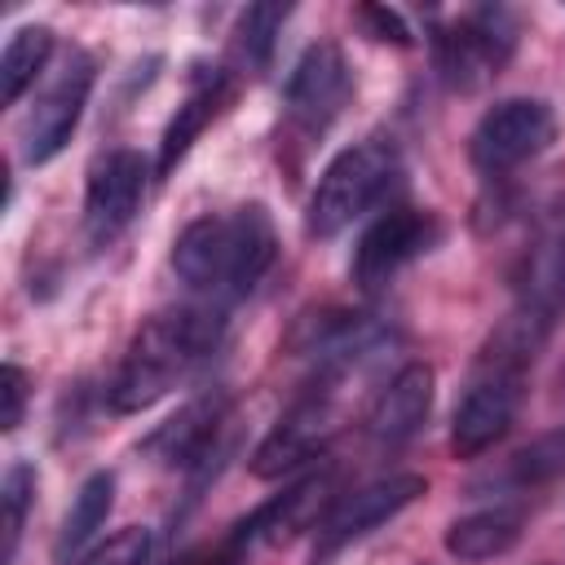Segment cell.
<instances>
[{
  "label": "cell",
  "instance_id": "30bf717a",
  "mask_svg": "<svg viewBox=\"0 0 565 565\" xmlns=\"http://www.w3.org/2000/svg\"><path fill=\"white\" fill-rule=\"evenodd\" d=\"M441 238V221L428 207H411V203H393L384 207L358 238L349 274L362 291H380L388 287L411 260H419L433 243Z\"/></svg>",
  "mask_w": 565,
  "mask_h": 565
},
{
  "label": "cell",
  "instance_id": "7c38bea8",
  "mask_svg": "<svg viewBox=\"0 0 565 565\" xmlns=\"http://www.w3.org/2000/svg\"><path fill=\"white\" fill-rule=\"evenodd\" d=\"M428 490V481L419 472H388L371 486H358L349 494H340L331 503V512L318 521L313 530V561H327L335 552H344L349 543H358L362 534H371L375 525L393 521L402 508H411L419 494Z\"/></svg>",
  "mask_w": 565,
  "mask_h": 565
},
{
  "label": "cell",
  "instance_id": "4316f807",
  "mask_svg": "<svg viewBox=\"0 0 565 565\" xmlns=\"http://www.w3.org/2000/svg\"><path fill=\"white\" fill-rule=\"evenodd\" d=\"M552 287H556V296L565 300V234H561L556 247H552Z\"/></svg>",
  "mask_w": 565,
  "mask_h": 565
},
{
  "label": "cell",
  "instance_id": "7402d4cb",
  "mask_svg": "<svg viewBox=\"0 0 565 565\" xmlns=\"http://www.w3.org/2000/svg\"><path fill=\"white\" fill-rule=\"evenodd\" d=\"M0 499H4V565H13L18 556V539H22V525H26V508L35 499V468L26 459H13L4 468V486H0Z\"/></svg>",
  "mask_w": 565,
  "mask_h": 565
},
{
  "label": "cell",
  "instance_id": "52a82bcc",
  "mask_svg": "<svg viewBox=\"0 0 565 565\" xmlns=\"http://www.w3.org/2000/svg\"><path fill=\"white\" fill-rule=\"evenodd\" d=\"M335 433V384L313 380L282 415L278 424L260 437V446L252 450V472L260 481H278V477H296L309 463L322 459L327 441Z\"/></svg>",
  "mask_w": 565,
  "mask_h": 565
},
{
  "label": "cell",
  "instance_id": "e0dca14e",
  "mask_svg": "<svg viewBox=\"0 0 565 565\" xmlns=\"http://www.w3.org/2000/svg\"><path fill=\"white\" fill-rule=\"evenodd\" d=\"M525 530V512L521 508H508V503H494V508H481V512H468L459 521H450L446 530V552L455 561H494L503 556Z\"/></svg>",
  "mask_w": 565,
  "mask_h": 565
},
{
  "label": "cell",
  "instance_id": "5bb4252c",
  "mask_svg": "<svg viewBox=\"0 0 565 565\" xmlns=\"http://www.w3.org/2000/svg\"><path fill=\"white\" fill-rule=\"evenodd\" d=\"M225 428H230V406L225 393H203L194 402H185L172 419H163L150 437H146V455H154L168 468L181 472H207V463L225 450Z\"/></svg>",
  "mask_w": 565,
  "mask_h": 565
},
{
  "label": "cell",
  "instance_id": "6da1fadb",
  "mask_svg": "<svg viewBox=\"0 0 565 565\" xmlns=\"http://www.w3.org/2000/svg\"><path fill=\"white\" fill-rule=\"evenodd\" d=\"M547 331H552V305L525 300L486 335V344L472 358L468 384L455 402V415H450V450L459 459L486 455L512 428L521 397H525L530 366Z\"/></svg>",
  "mask_w": 565,
  "mask_h": 565
},
{
  "label": "cell",
  "instance_id": "9a60e30c",
  "mask_svg": "<svg viewBox=\"0 0 565 565\" xmlns=\"http://www.w3.org/2000/svg\"><path fill=\"white\" fill-rule=\"evenodd\" d=\"M428 411H433V371L424 362H406L375 393L366 411V433L380 450H397L424 428Z\"/></svg>",
  "mask_w": 565,
  "mask_h": 565
},
{
  "label": "cell",
  "instance_id": "4fadbf2b",
  "mask_svg": "<svg viewBox=\"0 0 565 565\" xmlns=\"http://www.w3.org/2000/svg\"><path fill=\"white\" fill-rule=\"evenodd\" d=\"M146 177H150L146 159L128 146L97 154V163L88 168V185H84V230L97 247L110 243L137 216L146 199Z\"/></svg>",
  "mask_w": 565,
  "mask_h": 565
},
{
  "label": "cell",
  "instance_id": "3957f363",
  "mask_svg": "<svg viewBox=\"0 0 565 565\" xmlns=\"http://www.w3.org/2000/svg\"><path fill=\"white\" fill-rule=\"evenodd\" d=\"M221 313L225 309L199 300V305H172L146 318L106 384L110 411L137 415L159 397H168L221 340V322H225Z\"/></svg>",
  "mask_w": 565,
  "mask_h": 565
},
{
  "label": "cell",
  "instance_id": "ba28073f",
  "mask_svg": "<svg viewBox=\"0 0 565 565\" xmlns=\"http://www.w3.org/2000/svg\"><path fill=\"white\" fill-rule=\"evenodd\" d=\"M556 137V119L552 106L539 97H503L494 102L472 137H468V159L481 177H503L521 163H530L534 154H543Z\"/></svg>",
  "mask_w": 565,
  "mask_h": 565
},
{
  "label": "cell",
  "instance_id": "9c48e42d",
  "mask_svg": "<svg viewBox=\"0 0 565 565\" xmlns=\"http://www.w3.org/2000/svg\"><path fill=\"white\" fill-rule=\"evenodd\" d=\"M335 481H340V468L322 455L318 463H309L305 472H296L274 499H265L252 516H243L230 539L252 552V547H274V543H287L296 539L300 530H318V521L331 512L335 503Z\"/></svg>",
  "mask_w": 565,
  "mask_h": 565
},
{
  "label": "cell",
  "instance_id": "44dd1931",
  "mask_svg": "<svg viewBox=\"0 0 565 565\" xmlns=\"http://www.w3.org/2000/svg\"><path fill=\"white\" fill-rule=\"evenodd\" d=\"M561 472H565V424L552 428V433H543V437H534L530 446H521V450L494 472V481L525 490V486H543V481H552V477H561Z\"/></svg>",
  "mask_w": 565,
  "mask_h": 565
},
{
  "label": "cell",
  "instance_id": "5b68a950",
  "mask_svg": "<svg viewBox=\"0 0 565 565\" xmlns=\"http://www.w3.org/2000/svg\"><path fill=\"white\" fill-rule=\"evenodd\" d=\"M93 79H97V66L84 49H66L62 62L44 75V84L35 88L26 115H22V159L31 168L49 163L53 154H62V146L71 141L84 106H88V93H93Z\"/></svg>",
  "mask_w": 565,
  "mask_h": 565
},
{
  "label": "cell",
  "instance_id": "d4e9b609",
  "mask_svg": "<svg viewBox=\"0 0 565 565\" xmlns=\"http://www.w3.org/2000/svg\"><path fill=\"white\" fill-rule=\"evenodd\" d=\"M0 397H4L0 428H4V433H13V428L22 424V411H26V371H22L18 362H9V366H4V375H0Z\"/></svg>",
  "mask_w": 565,
  "mask_h": 565
},
{
  "label": "cell",
  "instance_id": "cb8c5ba5",
  "mask_svg": "<svg viewBox=\"0 0 565 565\" xmlns=\"http://www.w3.org/2000/svg\"><path fill=\"white\" fill-rule=\"evenodd\" d=\"M353 18H358V26H362L371 40H380V44H397V49H406V44L415 40L397 9H384V4H358Z\"/></svg>",
  "mask_w": 565,
  "mask_h": 565
},
{
  "label": "cell",
  "instance_id": "ac0fdd59",
  "mask_svg": "<svg viewBox=\"0 0 565 565\" xmlns=\"http://www.w3.org/2000/svg\"><path fill=\"white\" fill-rule=\"evenodd\" d=\"M49 57H53V31L31 22V26H18L0 53V88H4V102L13 106L44 71H49Z\"/></svg>",
  "mask_w": 565,
  "mask_h": 565
},
{
  "label": "cell",
  "instance_id": "d6986e66",
  "mask_svg": "<svg viewBox=\"0 0 565 565\" xmlns=\"http://www.w3.org/2000/svg\"><path fill=\"white\" fill-rule=\"evenodd\" d=\"M110 503H115V477H110V472H93V477L79 486V494L71 499V512H66V521H62V530H57V561L75 556V552L102 530Z\"/></svg>",
  "mask_w": 565,
  "mask_h": 565
},
{
  "label": "cell",
  "instance_id": "ffe728a7",
  "mask_svg": "<svg viewBox=\"0 0 565 565\" xmlns=\"http://www.w3.org/2000/svg\"><path fill=\"white\" fill-rule=\"evenodd\" d=\"M287 13H291L287 4H247V9L238 13V26H234V62H238L247 75H260V71L269 66Z\"/></svg>",
  "mask_w": 565,
  "mask_h": 565
},
{
  "label": "cell",
  "instance_id": "484cf974",
  "mask_svg": "<svg viewBox=\"0 0 565 565\" xmlns=\"http://www.w3.org/2000/svg\"><path fill=\"white\" fill-rule=\"evenodd\" d=\"M243 547L225 534L221 543H212V547H194V552H185V556H177V561H168V565H243Z\"/></svg>",
  "mask_w": 565,
  "mask_h": 565
},
{
  "label": "cell",
  "instance_id": "8992f818",
  "mask_svg": "<svg viewBox=\"0 0 565 565\" xmlns=\"http://www.w3.org/2000/svg\"><path fill=\"white\" fill-rule=\"evenodd\" d=\"M512 49H516V18L508 9L481 4V9H463L450 22L433 26V57L450 88L486 84L490 75H499Z\"/></svg>",
  "mask_w": 565,
  "mask_h": 565
},
{
  "label": "cell",
  "instance_id": "2e32d148",
  "mask_svg": "<svg viewBox=\"0 0 565 565\" xmlns=\"http://www.w3.org/2000/svg\"><path fill=\"white\" fill-rule=\"evenodd\" d=\"M230 102V71H199L190 79V93L185 102L177 106V115L168 119L163 137H159V159H154V177H168L185 154L190 146L199 141V132L221 115V106Z\"/></svg>",
  "mask_w": 565,
  "mask_h": 565
},
{
  "label": "cell",
  "instance_id": "7a4b0ae2",
  "mask_svg": "<svg viewBox=\"0 0 565 565\" xmlns=\"http://www.w3.org/2000/svg\"><path fill=\"white\" fill-rule=\"evenodd\" d=\"M274 256H278V234L260 203H243L221 216H199L172 243L177 278L203 305L216 309L243 300L269 274Z\"/></svg>",
  "mask_w": 565,
  "mask_h": 565
},
{
  "label": "cell",
  "instance_id": "8fae6325",
  "mask_svg": "<svg viewBox=\"0 0 565 565\" xmlns=\"http://www.w3.org/2000/svg\"><path fill=\"white\" fill-rule=\"evenodd\" d=\"M349 93H353V75H349V62H344L340 44H331V40L309 44L300 53V62L291 66L287 88H282L287 128L296 137H305V141L322 137L340 119Z\"/></svg>",
  "mask_w": 565,
  "mask_h": 565
},
{
  "label": "cell",
  "instance_id": "603a6c76",
  "mask_svg": "<svg viewBox=\"0 0 565 565\" xmlns=\"http://www.w3.org/2000/svg\"><path fill=\"white\" fill-rule=\"evenodd\" d=\"M150 530H141V525H128V530H119V534H110L106 543H97L93 552H84L79 561H71V565H146V556H150Z\"/></svg>",
  "mask_w": 565,
  "mask_h": 565
},
{
  "label": "cell",
  "instance_id": "277c9868",
  "mask_svg": "<svg viewBox=\"0 0 565 565\" xmlns=\"http://www.w3.org/2000/svg\"><path fill=\"white\" fill-rule=\"evenodd\" d=\"M397 146L384 137H366L344 146L318 177L309 207H305V230L313 238H335L344 225H353L366 207H375L393 181H397Z\"/></svg>",
  "mask_w": 565,
  "mask_h": 565
}]
</instances>
